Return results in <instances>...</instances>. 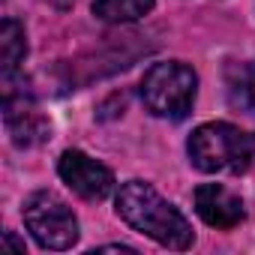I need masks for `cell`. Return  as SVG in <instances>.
Here are the masks:
<instances>
[{"instance_id": "7c38bea8", "label": "cell", "mask_w": 255, "mask_h": 255, "mask_svg": "<svg viewBox=\"0 0 255 255\" xmlns=\"http://www.w3.org/2000/svg\"><path fill=\"white\" fill-rule=\"evenodd\" d=\"M51 6H57V9H69L72 6V0H48Z\"/></svg>"}, {"instance_id": "9c48e42d", "label": "cell", "mask_w": 255, "mask_h": 255, "mask_svg": "<svg viewBox=\"0 0 255 255\" xmlns=\"http://www.w3.org/2000/svg\"><path fill=\"white\" fill-rule=\"evenodd\" d=\"M156 0H96L93 15L108 21V24H123V21H138L153 9Z\"/></svg>"}, {"instance_id": "52a82bcc", "label": "cell", "mask_w": 255, "mask_h": 255, "mask_svg": "<svg viewBox=\"0 0 255 255\" xmlns=\"http://www.w3.org/2000/svg\"><path fill=\"white\" fill-rule=\"evenodd\" d=\"M195 213L213 228H234L243 222V201L219 183H204L195 189Z\"/></svg>"}, {"instance_id": "8992f818", "label": "cell", "mask_w": 255, "mask_h": 255, "mask_svg": "<svg viewBox=\"0 0 255 255\" xmlns=\"http://www.w3.org/2000/svg\"><path fill=\"white\" fill-rule=\"evenodd\" d=\"M3 120H6L9 138H12L18 147L42 144V141L51 135L48 120L33 108V102L24 99V96H15L12 90H6V99H3Z\"/></svg>"}, {"instance_id": "ba28073f", "label": "cell", "mask_w": 255, "mask_h": 255, "mask_svg": "<svg viewBox=\"0 0 255 255\" xmlns=\"http://www.w3.org/2000/svg\"><path fill=\"white\" fill-rule=\"evenodd\" d=\"M24 54H27L24 27L15 18H3V27H0V60H3V78L6 81L15 75V69L21 66Z\"/></svg>"}, {"instance_id": "7a4b0ae2", "label": "cell", "mask_w": 255, "mask_h": 255, "mask_svg": "<svg viewBox=\"0 0 255 255\" xmlns=\"http://www.w3.org/2000/svg\"><path fill=\"white\" fill-rule=\"evenodd\" d=\"M189 162L204 174H240L255 159V132L231 123H204L186 141Z\"/></svg>"}, {"instance_id": "5b68a950", "label": "cell", "mask_w": 255, "mask_h": 255, "mask_svg": "<svg viewBox=\"0 0 255 255\" xmlns=\"http://www.w3.org/2000/svg\"><path fill=\"white\" fill-rule=\"evenodd\" d=\"M57 174L63 177V183H66L72 192H78V195L87 198V201H102V198H108L111 189H114V174H111L102 162L90 159V156L81 153V150H66V153L57 159Z\"/></svg>"}, {"instance_id": "3957f363", "label": "cell", "mask_w": 255, "mask_h": 255, "mask_svg": "<svg viewBox=\"0 0 255 255\" xmlns=\"http://www.w3.org/2000/svg\"><path fill=\"white\" fill-rule=\"evenodd\" d=\"M195 90H198V75L192 72V66H186L180 60L153 63L141 78L144 105L156 117H165V120L189 117L192 102H195Z\"/></svg>"}, {"instance_id": "30bf717a", "label": "cell", "mask_w": 255, "mask_h": 255, "mask_svg": "<svg viewBox=\"0 0 255 255\" xmlns=\"http://www.w3.org/2000/svg\"><path fill=\"white\" fill-rule=\"evenodd\" d=\"M231 99L234 105L255 111V63H246L237 69V75L231 78Z\"/></svg>"}, {"instance_id": "8fae6325", "label": "cell", "mask_w": 255, "mask_h": 255, "mask_svg": "<svg viewBox=\"0 0 255 255\" xmlns=\"http://www.w3.org/2000/svg\"><path fill=\"white\" fill-rule=\"evenodd\" d=\"M6 243H9V246H15L18 252H24V240H18V237H15L12 231H6Z\"/></svg>"}, {"instance_id": "6da1fadb", "label": "cell", "mask_w": 255, "mask_h": 255, "mask_svg": "<svg viewBox=\"0 0 255 255\" xmlns=\"http://www.w3.org/2000/svg\"><path fill=\"white\" fill-rule=\"evenodd\" d=\"M117 216L129 228H135L138 234H144L168 249H189L195 240L189 219L144 180H129L120 186Z\"/></svg>"}, {"instance_id": "277c9868", "label": "cell", "mask_w": 255, "mask_h": 255, "mask_svg": "<svg viewBox=\"0 0 255 255\" xmlns=\"http://www.w3.org/2000/svg\"><path fill=\"white\" fill-rule=\"evenodd\" d=\"M24 225L42 249H69L78 240V219L63 198L54 192H33L21 207Z\"/></svg>"}]
</instances>
